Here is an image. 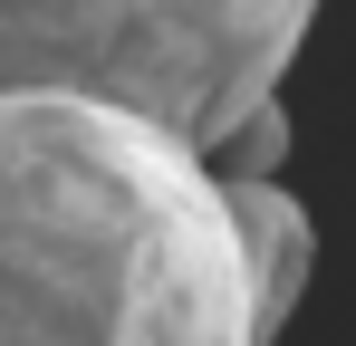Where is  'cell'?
<instances>
[{"label":"cell","instance_id":"1","mask_svg":"<svg viewBox=\"0 0 356 346\" xmlns=\"http://www.w3.org/2000/svg\"><path fill=\"white\" fill-rule=\"evenodd\" d=\"M0 346H260L202 145L67 87H0Z\"/></svg>","mask_w":356,"mask_h":346},{"label":"cell","instance_id":"2","mask_svg":"<svg viewBox=\"0 0 356 346\" xmlns=\"http://www.w3.org/2000/svg\"><path fill=\"white\" fill-rule=\"evenodd\" d=\"M318 0H0V87L106 97L183 145L280 97Z\"/></svg>","mask_w":356,"mask_h":346},{"label":"cell","instance_id":"3","mask_svg":"<svg viewBox=\"0 0 356 346\" xmlns=\"http://www.w3.org/2000/svg\"><path fill=\"white\" fill-rule=\"evenodd\" d=\"M222 183V212H232L241 240V279H250V337L280 346V327L308 298V270H318V222L289 183H260V173H212Z\"/></svg>","mask_w":356,"mask_h":346},{"label":"cell","instance_id":"4","mask_svg":"<svg viewBox=\"0 0 356 346\" xmlns=\"http://www.w3.org/2000/svg\"><path fill=\"white\" fill-rule=\"evenodd\" d=\"M202 164H212V173H260V183H280V164H289V106L260 97L241 125H222V135L202 145Z\"/></svg>","mask_w":356,"mask_h":346}]
</instances>
